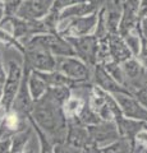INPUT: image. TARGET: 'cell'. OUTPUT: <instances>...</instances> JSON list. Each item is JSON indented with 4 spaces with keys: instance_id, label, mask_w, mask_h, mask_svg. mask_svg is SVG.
Listing matches in <instances>:
<instances>
[{
    "instance_id": "cell-5",
    "label": "cell",
    "mask_w": 147,
    "mask_h": 153,
    "mask_svg": "<svg viewBox=\"0 0 147 153\" xmlns=\"http://www.w3.org/2000/svg\"><path fill=\"white\" fill-rule=\"evenodd\" d=\"M72 45L75 56L84 61L87 65H93L97 61L98 38L95 35H86L78 37H65Z\"/></svg>"
},
{
    "instance_id": "cell-26",
    "label": "cell",
    "mask_w": 147,
    "mask_h": 153,
    "mask_svg": "<svg viewBox=\"0 0 147 153\" xmlns=\"http://www.w3.org/2000/svg\"><path fill=\"white\" fill-rule=\"evenodd\" d=\"M0 1H1V3L4 4V3H7V1H9V0H0Z\"/></svg>"
},
{
    "instance_id": "cell-23",
    "label": "cell",
    "mask_w": 147,
    "mask_h": 153,
    "mask_svg": "<svg viewBox=\"0 0 147 153\" xmlns=\"http://www.w3.org/2000/svg\"><path fill=\"white\" fill-rule=\"evenodd\" d=\"M136 138H137V139H138L140 142L147 143V131H146V130H140L138 133L136 134Z\"/></svg>"
},
{
    "instance_id": "cell-14",
    "label": "cell",
    "mask_w": 147,
    "mask_h": 153,
    "mask_svg": "<svg viewBox=\"0 0 147 153\" xmlns=\"http://www.w3.org/2000/svg\"><path fill=\"white\" fill-rule=\"evenodd\" d=\"M122 64H123L122 69H123V73H124L125 78L129 79L132 83L136 84L138 80H142V75H143L145 68L134 57H131V59H128L127 61H124V63H122Z\"/></svg>"
},
{
    "instance_id": "cell-18",
    "label": "cell",
    "mask_w": 147,
    "mask_h": 153,
    "mask_svg": "<svg viewBox=\"0 0 147 153\" xmlns=\"http://www.w3.org/2000/svg\"><path fill=\"white\" fill-rule=\"evenodd\" d=\"M79 121L81 124H84V125H96V124H100L101 123V119L98 116V114H96L91 108V106H83L81 108V112H79Z\"/></svg>"
},
{
    "instance_id": "cell-1",
    "label": "cell",
    "mask_w": 147,
    "mask_h": 153,
    "mask_svg": "<svg viewBox=\"0 0 147 153\" xmlns=\"http://www.w3.org/2000/svg\"><path fill=\"white\" fill-rule=\"evenodd\" d=\"M37 128L53 143H63L67 135V120L63 108L47 93L34 102L31 112L27 115Z\"/></svg>"
},
{
    "instance_id": "cell-25",
    "label": "cell",
    "mask_w": 147,
    "mask_h": 153,
    "mask_svg": "<svg viewBox=\"0 0 147 153\" xmlns=\"http://www.w3.org/2000/svg\"><path fill=\"white\" fill-rule=\"evenodd\" d=\"M3 100V83H0V103H1Z\"/></svg>"
},
{
    "instance_id": "cell-11",
    "label": "cell",
    "mask_w": 147,
    "mask_h": 153,
    "mask_svg": "<svg viewBox=\"0 0 147 153\" xmlns=\"http://www.w3.org/2000/svg\"><path fill=\"white\" fill-rule=\"evenodd\" d=\"M95 80H96V83L100 85L104 91H107V92H111L115 94L116 93L131 94L127 89L123 88L122 84L118 83L116 80L104 69L102 65H96V69H95Z\"/></svg>"
},
{
    "instance_id": "cell-12",
    "label": "cell",
    "mask_w": 147,
    "mask_h": 153,
    "mask_svg": "<svg viewBox=\"0 0 147 153\" xmlns=\"http://www.w3.org/2000/svg\"><path fill=\"white\" fill-rule=\"evenodd\" d=\"M65 140H67L68 146L81 149L84 144H87V140H88L87 130L81 124H75V123L70 124L68 128L67 135H65Z\"/></svg>"
},
{
    "instance_id": "cell-7",
    "label": "cell",
    "mask_w": 147,
    "mask_h": 153,
    "mask_svg": "<svg viewBox=\"0 0 147 153\" xmlns=\"http://www.w3.org/2000/svg\"><path fill=\"white\" fill-rule=\"evenodd\" d=\"M54 0H21L17 17L23 19H44L51 10Z\"/></svg>"
},
{
    "instance_id": "cell-27",
    "label": "cell",
    "mask_w": 147,
    "mask_h": 153,
    "mask_svg": "<svg viewBox=\"0 0 147 153\" xmlns=\"http://www.w3.org/2000/svg\"><path fill=\"white\" fill-rule=\"evenodd\" d=\"M145 153H147V151H146V152H145Z\"/></svg>"
},
{
    "instance_id": "cell-9",
    "label": "cell",
    "mask_w": 147,
    "mask_h": 153,
    "mask_svg": "<svg viewBox=\"0 0 147 153\" xmlns=\"http://www.w3.org/2000/svg\"><path fill=\"white\" fill-rule=\"evenodd\" d=\"M115 100L123 115L134 120H142L147 123V108H145L140 102H137L131 94L116 93Z\"/></svg>"
},
{
    "instance_id": "cell-3",
    "label": "cell",
    "mask_w": 147,
    "mask_h": 153,
    "mask_svg": "<svg viewBox=\"0 0 147 153\" xmlns=\"http://www.w3.org/2000/svg\"><path fill=\"white\" fill-rule=\"evenodd\" d=\"M7 75L3 83V100L0 103L4 111H10L13 101L16 98V94L18 92V88L21 85L22 74H23V66L18 64L16 60H9L7 63Z\"/></svg>"
},
{
    "instance_id": "cell-15",
    "label": "cell",
    "mask_w": 147,
    "mask_h": 153,
    "mask_svg": "<svg viewBox=\"0 0 147 153\" xmlns=\"http://www.w3.org/2000/svg\"><path fill=\"white\" fill-rule=\"evenodd\" d=\"M101 151H102V153H131L132 144H131L129 139L122 138V139L109 143L107 146L101 148Z\"/></svg>"
},
{
    "instance_id": "cell-21",
    "label": "cell",
    "mask_w": 147,
    "mask_h": 153,
    "mask_svg": "<svg viewBox=\"0 0 147 153\" xmlns=\"http://www.w3.org/2000/svg\"><path fill=\"white\" fill-rule=\"evenodd\" d=\"M55 153H81V151L78 148L70 147L68 144H63V143H59L58 146L55 147Z\"/></svg>"
},
{
    "instance_id": "cell-8",
    "label": "cell",
    "mask_w": 147,
    "mask_h": 153,
    "mask_svg": "<svg viewBox=\"0 0 147 153\" xmlns=\"http://www.w3.org/2000/svg\"><path fill=\"white\" fill-rule=\"evenodd\" d=\"M87 135L90 139L87 143H92V144H109L119 138V133H118V128H115L114 124H96V125H91L87 129Z\"/></svg>"
},
{
    "instance_id": "cell-6",
    "label": "cell",
    "mask_w": 147,
    "mask_h": 153,
    "mask_svg": "<svg viewBox=\"0 0 147 153\" xmlns=\"http://www.w3.org/2000/svg\"><path fill=\"white\" fill-rule=\"evenodd\" d=\"M23 63H26L35 71H53L55 70V56L45 49L35 46H25Z\"/></svg>"
},
{
    "instance_id": "cell-17",
    "label": "cell",
    "mask_w": 147,
    "mask_h": 153,
    "mask_svg": "<svg viewBox=\"0 0 147 153\" xmlns=\"http://www.w3.org/2000/svg\"><path fill=\"white\" fill-rule=\"evenodd\" d=\"M30 135L31 133L30 130H22V131H18L16 133L14 137H10L12 138V148H10V153H21L23 152V149L26 148V144L28 139H30Z\"/></svg>"
},
{
    "instance_id": "cell-19",
    "label": "cell",
    "mask_w": 147,
    "mask_h": 153,
    "mask_svg": "<svg viewBox=\"0 0 147 153\" xmlns=\"http://www.w3.org/2000/svg\"><path fill=\"white\" fill-rule=\"evenodd\" d=\"M104 69H105L109 74H110L114 79L116 80L119 84H124V80H125V75L123 73V69L122 66H119V64L115 63V61H110V63H105L104 65Z\"/></svg>"
},
{
    "instance_id": "cell-16",
    "label": "cell",
    "mask_w": 147,
    "mask_h": 153,
    "mask_svg": "<svg viewBox=\"0 0 147 153\" xmlns=\"http://www.w3.org/2000/svg\"><path fill=\"white\" fill-rule=\"evenodd\" d=\"M0 44L5 45L8 47H13V49H16L18 52H21L22 55L25 54V46H23L22 42L18 41L12 33L5 31L3 27H0Z\"/></svg>"
},
{
    "instance_id": "cell-24",
    "label": "cell",
    "mask_w": 147,
    "mask_h": 153,
    "mask_svg": "<svg viewBox=\"0 0 147 153\" xmlns=\"http://www.w3.org/2000/svg\"><path fill=\"white\" fill-rule=\"evenodd\" d=\"M3 18H4V4L0 1V22H1Z\"/></svg>"
},
{
    "instance_id": "cell-13",
    "label": "cell",
    "mask_w": 147,
    "mask_h": 153,
    "mask_svg": "<svg viewBox=\"0 0 147 153\" xmlns=\"http://www.w3.org/2000/svg\"><path fill=\"white\" fill-rule=\"evenodd\" d=\"M27 85H28V91H30V94H31V98L34 100V102L40 100L42 96L46 93L49 85L45 82L44 79L40 76V74L35 70H31L30 75H28V79H27Z\"/></svg>"
},
{
    "instance_id": "cell-2",
    "label": "cell",
    "mask_w": 147,
    "mask_h": 153,
    "mask_svg": "<svg viewBox=\"0 0 147 153\" xmlns=\"http://www.w3.org/2000/svg\"><path fill=\"white\" fill-rule=\"evenodd\" d=\"M23 46H35L45 49L54 56H75L72 45L59 33H41L31 37Z\"/></svg>"
},
{
    "instance_id": "cell-4",
    "label": "cell",
    "mask_w": 147,
    "mask_h": 153,
    "mask_svg": "<svg viewBox=\"0 0 147 153\" xmlns=\"http://www.w3.org/2000/svg\"><path fill=\"white\" fill-rule=\"evenodd\" d=\"M55 70L74 82H84L90 75L88 65L77 56H55Z\"/></svg>"
},
{
    "instance_id": "cell-28",
    "label": "cell",
    "mask_w": 147,
    "mask_h": 153,
    "mask_svg": "<svg viewBox=\"0 0 147 153\" xmlns=\"http://www.w3.org/2000/svg\"><path fill=\"white\" fill-rule=\"evenodd\" d=\"M0 83H1V80H0Z\"/></svg>"
},
{
    "instance_id": "cell-10",
    "label": "cell",
    "mask_w": 147,
    "mask_h": 153,
    "mask_svg": "<svg viewBox=\"0 0 147 153\" xmlns=\"http://www.w3.org/2000/svg\"><path fill=\"white\" fill-rule=\"evenodd\" d=\"M107 47H109V55L113 59V61H115L118 64H122L127 61L128 59L133 57L132 52L128 49V46L125 44L124 38H123L119 33H111L107 35Z\"/></svg>"
},
{
    "instance_id": "cell-20",
    "label": "cell",
    "mask_w": 147,
    "mask_h": 153,
    "mask_svg": "<svg viewBox=\"0 0 147 153\" xmlns=\"http://www.w3.org/2000/svg\"><path fill=\"white\" fill-rule=\"evenodd\" d=\"M83 1H90V0H54L50 13L59 18V14L63 12L65 8L74 5V4H78V3H83Z\"/></svg>"
},
{
    "instance_id": "cell-22",
    "label": "cell",
    "mask_w": 147,
    "mask_h": 153,
    "mask_svg": "<svg viewBox=\"0 0 147 153\" xmlns=\"http://www.w3.org/2000/svg\"><path fill=\"white\" fill-rule=\"evenodd\" d=\"M5 75H7V69H5V66H4L3 56H1V52H0V80H1V83H4Z\"/></svg>"
}]
</instances>
